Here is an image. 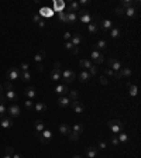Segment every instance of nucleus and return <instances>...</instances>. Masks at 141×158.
Listing matches in <instances>:
<instances>
[{
	"label": "nucleus",
	"instance_id": "56",
	"mask_svg": "<svg viewBox=\"0 0 141 158\" xmlns=\"http://www.w3.org/2000/svg\"><path fill=\"white\" fill-rule=\"evenodd\" d=\"M64 38H65V40H69V38H72V34H71V32H65V34H64Z\"/></svg>",
	"mask_w": 141,
	"mask_h": 158
},
{
	"label": "nucleus",
	"instance_id": "13",
	"mask_svg": "<svg viewBox=\"0 0 141 158\" xmlns=\"http://www.w3.org/2000/svg\"><path fill=\"white\" fill-rule=\"evenodd\" d=\"M99 154V148L96 146H92V147H87L86 150V157L87 158H95Z\"/></svg>",
	"mask_w": 141,
	"mask_h": 158
},
{
	"label": "nucleus",
	"instance_id": "5",
	"mask_svg": "<svg viewBox=\"0 0 141 158\" xmlns=\"http://www.w3.org/2000/svg\"><path fill=\"white\" fill-rule=\"evenodd\" d=\"M7 113H9V116L13 119V117H19L20 116V113H21V110H20V106L19 105H11L9 106V109H7Z\"/></svg>",
	"mask_w": 141,
	"mask_h": 158
},
{
	"label": "nucleus",
	"instance_id": "29",
	"mask_svg": "<svg viewBox=\"0 0 141 158\" xmlns=\"http://www.w3.org/2000/svg\"><path fill=\"white\" fill-rule=\"evenodd\" d=\"M83 130H85V127H83V124H80V123L74 124V128H72V131H74V133H76V134H79V136L83 133Z\"/></svg>",
	"mask_w": 141,
	"mask_h": 158
},
{
	"label": "nucleus",
	"instance_id": "61",
	"mask_svg": "<svg viewBox=\"0 0 141 158\" xmlns=\"http://www.w3.org/2000/svg\"><path fill=\"white\" fill-rule=\"evenodd\" d=\"M38 26H40V27L43 28L44 26H45V23H44V20H41V21H40V23H38Z\"/></svg>",
	"mask_w": 141,
	"mask_h": 158
},
{
	"label": "nucleus",
	"instance_id": "51",
	"mask_svg": "<svg viewBox=\"0 0 141 158\" xmlns=\"http://www.w3.org/2000/svg\"><path fill=\"white\" fill-rule=\"evenodd\" d=\"M99 79H100V83H102V85H107L109 83V81H107V78H106V76H100Z\"/></svg>",
	"mask_w": 141,
	"mask_h": 158
},
{
	"label": "nucleus",
	"instance_id": "59",
	"mask_svg": "<svg viewBox=\"0 0 141 158\" xmlns=\"http://www.w3.org/2000/svg\"><path fill=\"white\" fill-rule=\"evenodd\" d=\"M11 158H23V155H21V154H13Z\"/></svg>",
	"mask_w": 141,
	"mask_h": 158
},
{
	"label": "nucleus",
	"instance_id": "4",
	"mask_svg": "<svg viewBox=\"0 0 141 158\" xmlns=\"http://www.w3.org/2000/svg\"><path fill=\"white\" fill-rule=\"evenodd\" d=\"M51 140H52V133H51V130H44L43 133H41V136H40V141H41L43 144H50Z\"/></svg>",
	"mask_w": 141,
	"mask_h": 158
},
{
	"label": "nucleus",
	"instance_id": "49",
	"mask_svg": "<svg viewBox=\"0 0 141 158\" xmlns=\"http://www.w3.org/2000/svg\"><path fill=\"white\" fill-rule=\"evenodd\" d=\"M106 147H107V143L106 141H100L98 144V148H100V150H105Z\"/></svg>",
	"mask_w": 141,
	"mask_h": 158
},
{
	"label": "nucleus",
	"instance_id": "24",
	"mask_svg": "<svg viewBox=\"0 0 141 158\" xmlns=\"http://www.w3.org/2000/svg\"><path fill=\"white\" fill-rule=\"evenodd\" d=\"M120 35H121V31H120L119 27H113L111 30H110V37L111 38H114V40H117Z\"/></svg>",
	"mask_w": 141,
	"mask_h": 158
},
{
	"label": "nucleus",
	"instance_id": "2",
	"mask_svg": "<svg viewBox=\"0 0 141 158\" xmlns=\"http://www.w3.org/2000/svg\"><path fill=\"white\" fill-rule=\"evenodd\" d=\"M109 127H110V130L114 134H119V133H121V130H123V123L120 120H110L109 121Z\"/></svg>",
	"mask_w": 141,
	"mask_h": 158
},
{
	"label": "nucleus",
	"instance_id": "28",
	"mask_svg": "<svg viewBox=\"0 0 141 158\" xmlns=\"http://www.w3.org/2000/svg\"><path fill=\"white\" fill-rule=\"evenodd\" d=\"M76 19H78L76 13H66V23H68V24H72V23H75Z\"/></svg>",
	"mask_w": 141,
	"mask_h": 158
},
{
	"label": "nucleus",
	"instance_id": "33",
	"mask_svg": "<svg viewBox=\"0 0 141 158\" xmlns=\"http://www.w3.org/2000/svg\"><path fill=\"white\" fill-rule=\"evenodd\" d=\"M59 133H61L62 136H68V134L71 133V128L68 127V124H61V126H59Z\"/></svg>",
	"mask_w": 141,
	"mask_h": 158
},
{
	"label": "nucleus",
	"instance_id": "35",
	"mask_svg": "<svg viewBox=\"0 0 141 158\" xmlns=\"http://www.w3.org/2000/svg\"><path fill=\"white\" fill-rule=\"evenodd\" d=\"M126 16H129L130 19H133V17H135L137 16V10L134 9V7H130V9H126V13H124Z\"/></svg>",
	"mask_w": 141,
	"mask_h": 158
},
{
	"label": "nucleus",
	"instance_id": "63",
	"mask_svg": "<svg viewBox=\"0 0 141 158\" xmlns=\"http://www.w3.org/2000/svg\"><path fill=\"white\" fill-rule=\"evenodd\" d=\"M1 158H11L10 155H4V157H1Z\"/></svg>",
	"mask_w": 141,
	"mask_h": 158
},
{
	"label": "nucleus",
	"instance_id": "46",
	"mask_svg": "<svg viewBox=\"0 0 141 158\" xmlns=\"http://www.w3.org/2000/svg\"><path fill=\"white\" fill-rule=\"evenodd\" d=\"M89 71H90V72H89L90 75H96L98 74V65H92V68H90Z\"/></svg>",
	"mask_w": 141,
	"mask_h": 158
},
{
	"label": "nucleus",
	"instance_id": "38",
	"mask_svg": "<svg viewBox=\"0 0 141 158\" xmlns=\"http://www.w3.org/2000/svg\"><path fill=\"white\" fill-rule=\"evenodd\" d=\"M6 113H7V107L4 103H0V119L6 117Z\"/></svg>",
	"mask_w": 141,
	"mask_h": 158
},
{
	"label": "nucleus",
	"instance_id": "62",
	"mask_svg": "<svg viewBox=\"0 0 141 158\" xmlns=\"http://www.w3.org/2000/svg\"><path fill=\"white\" fill-rule=\"evenodd\" d=\"M72 158H80V155H74Z\"/></svg>",
	"mask_w": 141,
	"mask_h": 158
},
{
	"label": "nucleus",
	"instance_id": "42",
	"mask_svg": "<svg viewBox=\"0 0 141 158\" xmlns=\"http://www.w3.org/2000/svg\"><path fill=\"white\" fill-rule=\"evenodd\" d=\"M68 136H69V140H71V141H78V140H79V134H76L74 131H71Z\"/></svg>",
	"mask_w": 141,
	"mask_h": 158
},
{
	"label": "nucleus",
	"instance_id": "48",
	"mask_svg": "<svg viewBox=\"0 0 141 158\" xmlns=\"http://www.w3.org/2000/svg\"><path fill=\"white\" fill-rule=\"evenodd\" d=\"M14 154V150H13V147H6V155H13Z\"/></svg>",
	"mask_w": 141,
	"mask_h": 158
},
{
	"label": "nucleus",
	"instance_id": "54",
	"mask_svg": "<svg viewBox=\"0 0 141 158\" xmlns=\"http://www.w3.org/2000/svg\"><path fill=\"white\" fill-rule=\"evenodd\" d=\"M33 20L35 21V23H40V21L43 20V19H41V16H38V14H35V16H34V17H33Z\"/></svg>",
	"mask_w": 141,
	"mask_h": 158
},
{
	"label": "nucleus",
	"instance_id": "12",
	"mask_svg": "<svg viewBox=\"0 0 141 158\" xmlns=\"http://www.w3.org/2000/svg\"><path fill=\"white\" fill-rule=\"evenodd\" d=\"M6 102H16L17 99H19V95H17V92H14V90H7L6 92Z\"/></svg>",
	"mask_w": 141,
	"mask_h": 158
},
{
	"label": "nucleus",
	"instance_id": "57",
	"mask_svg": "<svg viewBox=\"0 0 141 158\" xmlns=\"http://www.w3.org/2000/svg\"><path fill=\"white\" fill-rule=\"evenodd\" d=\"M89 3H90L89 0H80V1H79V6H80V4H82V6H85V4H89Z\"/></svg>",
	"mask_w": 141,
	"mask_h": 158
},
{
	"label": "nucleus",
	"instance_id": "3",
	"mask_svg": "<svg viewBox=\"0 0 141 158\" xmlns=\"http://www.w3.org/2000/svg\"><path fill=\"white\" fill-rule=\"evenodd\" d=\"M19 76H20V69L19 68H16V66H13L10 68L7 72H6V78H7V81H16V79H19Z\"/></svg>",
	"mask_w": 141,
	"mask_h": 158
},
{
	"label": "nucleus",
	"instance_id": "36",
	"mask_svg": "<svg viewBox=\"0 0 141 158\" xmlns=\"http://www.w3.org/2000/svg\"><path fill=\"white\" fill-rule=\"evenodd\" d=\"M68 93H69V96H68V99H69L71 102H75V100H78V97H79V95H78V92H76V90H69Z\"/></svg>",
	"mask_w": 141,
	"mask_h": 158
},
{
	"label": "nucleus",
	"instance_id": "19",
	"mask_svg": "<svg viewBox=\"0 0 141 158\" xmlns=\"http://www.w3.org/2000/svg\"><path fill=\"white\" fill-rule=\"evenodd\" d=\"M13 126V119L11 117H3L1 119V127L3 128H9Z\"/></svg>",
	"mask_w": 141,
	"mask_h": 158
},
{
	"label": "nucleus",
	"instance_id": "14",
	"mask_svg": "<svg viewBox=\"0 0 141 158\" xmlns=\"http://www.w3.org/2000/svg\"><path fill=\"white\" fill-rule=\"evenodd\" d=\"M79 10H80V6H79L78 1H72V3H69L66 6V11L68 13H75V11H79Z\"/></svg>",
	"mask_w": 141,
	"mask_h": 158
},
{
	"label": "nucleus",
	"instance_id": "41",
	"mask_svg": "<svg viewBox=\"0 0 141 158\" xmlns=\"http://www.w3.org/2000/svg\"><path fill=\"white\" fill-rule=\"evenodd\" d=\"M24 107H25V110H31V109H33V100L27 99V100L24 102Z\"/></svg>",
	"mask_w": 141,
	"mask_h": 158
},
{
	"label": "nucleus",
	"instance_id": "16",
	"mask_svg": "<svg viewBox=\"0 0 141 158\" xmlns=\"http://www.w3.org/2000/svg\"><path fill=\"white\" fill-rule=\"evenodd\" d=\"M34 127H35V133H37V134H41L44 130H45V126H44L43 120H37V121L34 123Z\"/></svg>",
	"mask_w": 141,
	"mask_h": 158
},
{
	"label": "nucleus",
	"instance_id": "55",
	"mask_svg": "<svg viewBox=\"0 0 141 158\" xmlns=\"http://www.w3.org/2000/svg\"><path fill=\"white\" fill-rule=\"evenodd\" d=\"M72 47H74V45H72V42H66V44H65V50H68V51H69Z\"/></svg>",
	"mask_w": 141,
	"mask_h": 158
},
{
	"label": "nucleus",
	"instance_id": "21",
	"mask_svg": "<svg viewBox=\"0 0 141 158\" xmlns=\"http://www.w3.org/2000/svg\"><path fill=\"white\" fill-rule=\"evenodd\" d=\"M61 74H62V71H61V69H52L50 76H51V79H52V81H59V79H61Z\"/></svg>",
	"mask_w": 141,
	"mask_h": 158
},
{
	"label": "nucleus",
	"instance_id": "6",
	"mask_svg": "<svg viewBox=\"0 0 141 158\" xmlns=\"http://www.w3.org/2000/svg\"><path fill=\"white\" fill-rule=\"evenodd\" d=\"M109 68L111 69V71H114V72H117L121 69V62H120L119 59H116V58H109Z\"/></svg>",
	"mask_w": 141,
	"mask_h": 158
},
{
	"label": "nucleus",
	"instance_id": "8",
	"mask_svg": "<svg viewBox=\"0 0 141 158\" xmlns=\"http://www.w3.org/2000/svg\"><path fill=\"white\" fill-rule=\"evenodd\" d=\"M79 17H80V21H82V23H87V24H89V23L92 21V16H90V14L87 13V10H85V9H80V10H79Z\"/></svg>",
	"mask_w": 141,
	"mask_h": 158
},
{
	"label": "nucleus",
	"instance_id": "44",
	"mask_svg": "<svg viewBox=\"0 0 141 158\" xmlns=\"http://www.w3.org/2000/svg\"><path fill=\"white\" fill-rule=\"evenodd\" d=\"M124 13H126V9H123L121 6H117V7H116V14H117V16H123Z\"/></svg>",
	"mask_w": 141,
	"mask_h": 158
},
{
	"label": "nucleus",
	"instance_id": "23",
	"mask_svg": "<svg viewBox=\"0 0 141 158\" xmlns=\"http://www.w3.org/2000/svg\"><path fill=\"white\" fill-rule=\"evenodd\" d=\"M34 109H35V112H37V113H44V112L47 110V105L43 103V102H38V103H35Z\"/></svg>",
	"mask_w": 141,
	"mask_h": 158
},
{
	"label": "nucleus",
	"instance_id": "60",
	"mask_svg": "<svg viewBox=\"0 0 141 158\" xmlns=\"http://www.w3.org/2000/svg\"><path fill=\"white\" fill-rule=\"evenodd\" d=\"M3 90H4V88H3V85L0 83V96H3Z\"/></svg>",
	"mask_w": 141,
	"mask_h": 158
},
{
	"label": "nucleus",
	"instance_id": "10",
	"mask_svg": "<svg viewBox=\"0 0 141 158\" xmlns=\"http://www.w3.org/2000/svg\"><path fill=\"white\" fill-rule=\"evenodd\" d=\"M24 95L27 99H30V100H33L35 95H37V90H35V88L34 86H28V88H25V90H24Z\"/></svg>",
	"mask_w": 141,
	"mask_h": 158
},
{
	"label": "nucleus",
	"instance_id": "27",
	"mask_svg": "<svg viewBox=\"0 0 141 158\" xmlns=\"http://www.w3.org/2000/svg\"><path fill=\"white\" fill-rule=\"evenodd\" d=\"M79 65H80V68H85V69L89 71V69L92 68V65H93V63L90 62L89 59H80V61H79Z\"/></svg>",
	"mask_w": 141,
	"mask_h": 158
},
{
	"label": "nucleus",
	"instance_id": "25",
	"mask_svg": "<svg viewBox=\"0 0 141 158\" xmlns=\"http://www.w3.org/2000/svg\"><path fill=\"white\" fill-rule=\"evenodd\" d=\"M65 9V3L64 1H54V11H64Z\"/></svg>",
	"mask_w": 141,
	"mask_h": 158
},
{
	"label": "nucleus",
	"instance_id": "17",
	"mask_svg": "<svg viewBox=\"0 0 141 158\" xmlns=\"http://www.w3.org/2000/svg\"><path fill=\"white\" fill-rule=\"evenodd\" d=\"M83 41V37H82V34H79V32H76L75 35H72V45H74V47H78V45H79V44H80V42Z\"/></svg>",
	"mask_w": 141,
	"mask_h": 158
},
{
	"label": "nucleus",
	"instance_id": "22",
	"mask_svg": "<svg viewBox=\"0 0 141 158\" xmlns=\"http://www.w3.org/2000/svg\"><path fill=\"white\" fill-rule=\"evenodd\" d=\"M90 76H92V75L89 74L87 71H83V72H80V75H79V81L83 82V83H85V82H89V81H90Z\"/></svg>",
	"mask_w": 141,
	"mask_h": 158
},
{
	"label": "nucleus",
	"instance_id": "40",
	"mask_svg": "<svg viewBox=\"0 0 141 158\" xmlns=\"http://www.w3.org/2000/svg\"><path fill=\"white\" fill-rule=\"evenodd\" d=\"M129 88H130V96H137V90H138V88H137L135 85H130Z\"/></svg>",
	"mask_w": 141,
	"mask_h": 158
},
{
	"label": "nucleus",
	"instance_id": "1",
	"mask_svg": "<svg viewBox=\"0 0 141 158\" xmlns=\"http://www.w3.org/2000/svg\"><path fill=\"white\" fill-rule=\"evenodd\" d=\"M61 78L65 81V85H68V83H71V82H74V79L76 78V74L72 69H65V71L61 74Z\"/></svg>",
	"mask_w": 141,
	"mask_h": 158
},
{
	"label": "nucleus",
	"instance_id": "26",
	"mask_svg": "<svg viewBox=\"0 0 141 158\" xmlns=\"http://www.w3.org/2000/svg\"><path fill=\"white\" fill-rule=\"evenodd\" d=\"M87 31L90 32V34H96L99 31V26L95 24V23H89L87 24Z\"/></svg>",
	"mask_w": 141,
	"mask_h": 158
},
{
	"label": "nucleus",
	"instance_id": "34",
	"mask_svg": "<svg viewBox=\"0 0 141 158\" xmlns=\"http://www.w3.org/2000/svg\"><path fill=\"white\" fill-rule=\"evenodd\" d=\"M20 79H21L23 82H28L30 79H31V75H30V72H21L20 71V76H19Z\"/></svg>",
	"mask_w": 141,
	"mask_h": 158
},
{
	"label": "nucleus",
	"instance_id": "7",
	"mask_svg": "<svg viewBox=\"0 0 141 158\" xmlns=\"http://www.w3.org/2000/svg\"><path fill=\"white\" fill-rule=\"evenodd\" d=\"M99 28H100L102 31L107 32L113 28V23H111L110 20H102L100 21V24H99Z\"/></svg>",
	"mask_w": 141,
	"mask_h": 158
},
{
	"label": "nucleus",
	"instance_id": "43",
	"mask_svg": "<svg viewBox=\"0 0 141 158\" xmlns=\"http://www.w3.org/2000/svg\"><path fill=\"white\" fill-rule=\"evenodd\" d=\"M28 68H30V65L27 62H23L21 65H20V71H21V72H28Z\"/></svg>",
	"mask_w": 141,
	"mask_h": 158
},
{
	"label": "nucleus",
	"instance_id": "58",
	"mask_svg": "<svg viewBox=\"0 0 141 158\" xmlns=\"http://www.w3.org/2000/svg\"><path fill=\"white\" fill-rule=\"evenodd\" d=\"M54 66H55L54 69H61V63H59V62H55Z\"/></svg>",
	"mask_w": 141,
	"mask_h": 158
},
{
	"label": "nucleus",
	"instance_id": "31",
	"mask_svg": "<svg viewBox=\"0 0 141 158\" xmlns=\"http://www.w3.org/2000/svg\"><path fill=\"white\" fill-rule=\"evenodd\" d=\"M44 58H45V51H44V50H41L40 52L35 54V57H34V61H35L37 63H40L44 59Z\"/></svg>",
	"mask_w": 141,
	"mask_h": 158
},
{
	"label": "nucleus",
	"instance_id": "45",
	"mask_svg": "<svg viewBox=\"0 0 141 158\" xmlns=\"http://www.w3.org/2000/svg\"><path fill=\"white\" fill-rule=\"evenodd\" d=\"M58 17H59V20H61V21L66 23V13H64V11H59V13H58Z\"/></svg>",
	"mask_w": 141,
	"mask_h": 158
},
{
	"label": "nucleus",
	"instance_id": "18",
	"mask_svg": "<svg viewBox=\"0 0 141 158\" xmlns=\"http://www.w3.org/2000/svg\"><path fill=\"white\" fill-rule=\"evenodd\" d=\"M58 105L61 107H66V106L71 105V100L68 99V96H59L58 97Z\"/></svg>",
	"mask_w": 141,
	"mask_h": 158
},
{
	"label": "nucleus",
	"instance_id": "52",
	"mask_svg": "<svg viewBox=\"0 0 141 158\" xmlns=\"http://www.w3.org/2000/svg\"><path fill=\"white\" fill-rule=\"evenodd\" d=\"M105 74L109 75V76H113V75H114V71H111L110 68H106V69H105Z\"/></svg>",
	"mask_w": 141,
	"mask_h": 158
},
{
	"label": "nucleus",
	"instance_id": "9",
	"mask_svg": "<svg viewBox=\"0 0 141 158\" xmlns=\"http://www.w3.org/2000/svg\"><path fill=\"white\" fill-rule=\"evenodd\" d=\"M71 106L74 107L75 113H78V115H80V113H83V112H85V105H83V103H80V102H78V100L71 102Z\"/></svg>",
	"mask_w": 141,
	"mask_h": 158
},
{
	"label": "nucleus",
	"instance_id": "47",
	"mask_svg": "<svg viewBox=\"0 0 141 158\" xmlns=\"http://www.w3.org/2000/svg\"><path fill=\"white\" fill-rule=\"evenodd\" d=\"M111 144H113V146H119V138H117V134L111 136Z\"/></svg>",
	"mask_w": 141,
	"mask_h": 158
},
{
	"label": "nucleus",
	"instance_id": "20",
	"mask_svg": "<svg viewBox=\"0 0 141 158\" xmlns=\"http://www.w3.org/2000/svg\"><path fill=\"white\" fill-rule=\"evenodd\" d=\"M106 47H107V41L106 40H99L98 44L95 45V51H102V50H106Z\"/></svg>",
	"mask_w": 141,
	"mask_h": 158
},
{
	"label": "nucleus",
	"instance_id": "50",
	"mask_svg": "<svg viewBox=\"0 0 141 158\" xmlns=\"http://www.w3.org/2000/svg\"><path fill=\"white\" fill-rule=\"evenodd\" d=\"M69 52L72 54V55H78V52H79V50H78V47H72V48L69 50Z\"/></svg>",
	"mask_w": 141,
	"mask_h": 158
},
{
	"label": "nucleus",
	"instance_id": "15",
	"mask_svg": "<svg viewBox=\"0 0 141 158\" xmlns=\"http://www.w3.org/2000/svg\"><path fill=\"white\" fill-rule=\"evenodd\" d=\"M92 59L95 61V63H96V65H99V63H102L103 61H105L103 55L99 52V51H93V52H92Z\"/></svg>",
	"mask_w": 141,
	"mask_h": 158
},
{
	"label": "nucleus",
	"instance_id": "39",
	"mask_svg": "<svg viewBox=\"0 0 141 158\" xmlns=\"http://www.w3.org/2000/svg\"><path fill=\"white\" fill-rule=\"evenodd\" d=\"M3 88H4L6 92H7V90H13V83H11L10 81H6V82L3 83Z\"/></svg>",
	"mask_w": 141,
	"mask_h": 158
},
{
	"label": "nucleus",
	"instance_id": "11",
	"mask_svg": "<svg viewBox=\"0 0 141 158\" xmlns=\"http://www.w3.org/2000/svg\"><path fill=\"white\" fill-rule=\"evenodd\" d=\"M68 92H69V89H68V86H66L65 83L58 85V86L55 88V93H58L59 96H66Z\"/></svg>",
	"mask_w": 141,
	"mask_h": 158
},
{
	"label": "nucleus",
	"instance_id": "32",
	"mask_svg": "<svg viewBox=\"0 0 141 158\" xmlns=\"http://www.w3.org/2000/svg\"><path fill=\"white\" fill-rule=\"evenodd\" d=\"M40 16H43V17H51L52 16V10L48 9V7H43L40 10Z\"/></svg>",
	"mask_w": 141,
	"mask_h": 158
},
{
	"label": "nucleus",
	"instance_id": "53",
	"mask_svg": "<svg viewBox=\"0 0 141 158\" xmlns=\"http://www.w3.org/2000/svg\"><path fill=\"white\" fill-rule=\"evenodd\" d=\"M37 71H38V72H43V71H44V65L41 62L37 63Z\"/></svg>",
	"mask_w": 141,
	"mask_h": 158
},
{
	"label": "nucleus",
	"instance_id": "37",
	"mask_svg": "<svg viewBox=\"0 0 141 158\" xmlns=\"http://www.w3.org/2000/svg\"><path fill=\"white\" fill-rule=\"evenodd\" d=\"M117 138H119V143H127L129 141V136L126 133H119L117 134Z\"/></svg>",
	"mask_w": 141,
	"mask_h": 158
},
{
	"label": "nucleus",
	"instance_id": "30",
	"mask_svg": "<svg viewBox=\"0 0 141 158\" xmlns=\"http://www.w3.org/2000/svg\"><path fill=\"white\" fill-rule=\"evenodd\" d=\"M119 72H120V75H121V78H130L131 74H133L130 68H121Z\"/></svg>",
	"mask_w": 141,
	"mask_h": 158
}]
</instances>
